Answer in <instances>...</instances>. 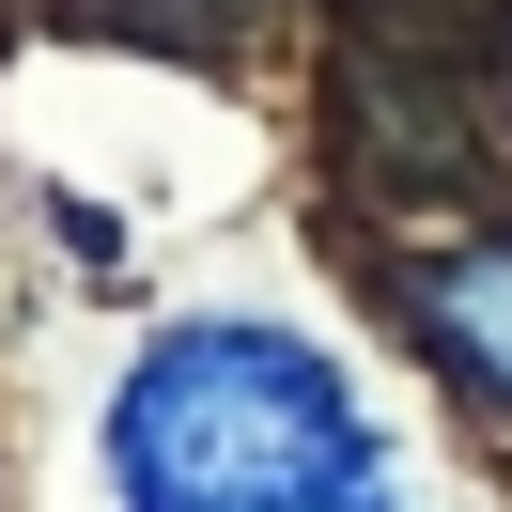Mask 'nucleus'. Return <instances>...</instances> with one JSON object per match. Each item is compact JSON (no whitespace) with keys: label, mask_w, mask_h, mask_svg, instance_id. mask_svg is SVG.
Returning <instances> with one entry per match:
<instances>
[{"label":"nucleus","mask_w":512,"mask_h":512,"mask_svg":"<svg viewBox=\"0 0 512 512\" xmlns=\"http://www.w3.org/2000/svg\"><path fill=\"white\" fill-rule=\"evenodd\" d=\"M125 512H404L388 419L280 311H171L109 388Z\"/></svg>","instance_id":"nucleus-1"},{"label":"nucleus","mask_w":512,"mask_h":512,"mask_svg":"<svg viewBox=\"0 0 512 512\" xmlns=\"http://www.w3.org/2000/svg\"><path fill=\"white\" fill-rule=\"evenodd\" d=\"M419 326L481 404H512V233H466V249L419 264Z\"/></svg>","instance_id":"nucleus-2"},{"label":"nucleus","mask_w":512,"mask_h":512,"mask_svg":"<svg viewBox=\"0 0 512 512\" xmlns=\"http://www.w3.org/2000/svg\"><path fill=\"white\" fill-rule=\"evenodd\" d=\"M125 16H202V0H125Z\"/></svg>","instance_id":"nucleus-3"}]
</instances>
